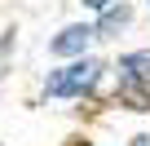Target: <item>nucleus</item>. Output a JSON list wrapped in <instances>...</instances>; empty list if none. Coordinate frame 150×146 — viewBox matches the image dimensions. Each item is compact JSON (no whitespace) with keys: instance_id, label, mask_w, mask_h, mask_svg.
Segmentation results:
<instances>
[{"instance_id":"f257e3e1","label":"nucleus","mask_w":150,"mask_h":146,"mask_svg":"<svg viewBox=\"0 0 150 146\" xmlns=\"http://www.w3.org/2000/svg\"><path fill=\"white\" fill-rule=\"evenodd\" d=\"M97 71H102L97 62H71V66H62L49 80V98H80V93H88L93 80H97Z\"/></svg>"},{"instance_id":"f03ea898","label":"nucleus","mask_w":150,"mask_h":146,"mask_svg":"<svg viewBox=\"0 0 150 146\" xmlns=\"http://www.w3.org/2000/svg\"><path fill=\"white\" fill-rule=\"evenodd\" d=\"M119 102L132 111H150V80H119Z\"/></svg>"},{"instance_id":"7ed1b4c3","label":"nucleus","mask_w":150,"mask_h":146,"mask_svg":"<svg viewBox=\"0 0 150 146\" xmlns=\"http://www.w3.org/2000/svg\"><path fill=\"white\" fill-rule=\"evenodd\" d=\"M93 36H97L93 27H66V31L53 40V53H84V44H88Z\"/></svg>"},{"instance_id":"20e7f679","label":"nucleus","mask_w":150,"mask_h":146,"mask_svg":"<svg viewBox=\"0 0 150 146\" xmlns=\"http://www.w3.org/2000/svg\"><path fill=\"white\" fill-rule=\"evenodd\" d=\"M119 80H150V49L146 53H124L119 58Z\"/></svg>"},{"instance_id":"39448f33","label":"nucleus","mask_w":150,"mask_h":146,"mask_svg":"<svg viewBox=\"0 0 150 146\" xmlns=\"http://www.w3.org/2000/svg\"><path fill=\"white\" fill-rule=\"evenodd\" d=\"M128 18H132V9H124V5H119V9H106V14H102V27H97V31H102V36H110V31H119V27H124Z\"/></svg>"},{"instance_id":"423d86ee","label":"nucleus","mask_w":150,"mask_h":146,"mask_svg":"<svg viewBox=\"0 0 150 146\" xmlns=\"http://www.w3.org/2000/svg\"><path fill=\"white\" fill-rule=\"evenodd\" d=\"M84 5H88V9H106V5H110V0H84Z\"/></svg>"},{"instance_id":"0eeeda50","label":"nucleus","mask_w":150,"mask_h":146,"mask_svg":"<svg viewBox=\"0 0 150 146\" xmlns=\"http://www.w3.org/2000/svg\"><path fill=\"white\" fill-rule=\"evenodd\" d=\"M132 146H150V137H132Z\"/></svg>"},{"instance_id":"6e6552de","label":"nucleus","mask_w":150,"mask_h":146,"mask_svg":"<svg viewBox=\"0 0 150 146\" xmlns=\"http://www.w3.org/2000/svg\"><path fill=\"white\" fill-rule=\"evenodd\" d=\"M66 146H88V142H80V137H71V142H66Z\"/></svg>"}]
</instances>
